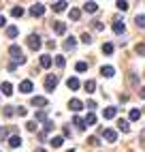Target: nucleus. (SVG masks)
<instances>
[{"label": "nucleus", "instance_id": "f257e3e1", "mask_svg": "<svg viewBox=\"0 0 145 152\" xmlns=\"http://www.w3.org/2000/svg\"><path fill=\"white\" fill-rule=\"evenodd\" d=\"M9 54L13 56L15 64H24V62H26V58H24V54H22V49H19V45H11V47H9Z\"/></svg>", "mask_w": 145, "mask_h": 152}, {"label": "nucleus", "instance_id": "f03ea898", "mask_svg": "<svg viewBox=\"0 0 145 152\" xmlns=\"http://www.w3.org/2000/svg\"><path fill=\"white\" fill-rule=\"evenodd\" d=\"M56 86H58V75H47L45 77V90L51 92V90H56Z\"/></svg>", "mask_w": 145, "mask_h": 152}, {"label": "nucleus", "instance_id": "7ed1b4c3", "mask_svg": "<svg viewBox=\"0 0 145 152\" xmlns=\"http://www.w3.org/2000/svg\"><path fill=\"white\" fill-rule=\"evenodd\" d=\"M28 47L34 49V52H36V49H41V37H38V34H30V37H28Z\"/></svg>", "mask_w": 145, "mask_h": 152}, {"label": "nucleus", "instance_id": "20e7f679", "mask_svg": "<svg viewBox=\"0 0 145 152\" xmlns=\"http://www.w3.org/2000/svg\"><path fill=\"white\" fill-rule=\"evenodd\" d=\"M43 13H45V4L36 2V4H32V7H30V15H32V17H41Z\"/></svg>", "mask_w": 145, "mask_h": 152}, {"label": "nucleus", "instance_id": "39448f33", "mask_svg": "<svg viewBox=\"0 0 145 152\" xmlns=\"http://www.w3.org/2000/svg\"><path fill=\"white\" fill-rule=\"evenodd\" d=\"M32 88H34V84L30 82V79H24V82L19 84V92H24V94H28V92H32Z\"/></svg>", "mask_w": 145, "mask_h": 152}, {"label": "nucleus", "instance_id": "423d86ee", "mask_svg": "<svg viewBox=\"0 0 145 152\" xmlns=\"http://www.w3.org/2000/svg\"><path fill=\"white\" fill-rule=\"evenodd\" d=\"M102 135H105V139L109 141V144H113V141L117 139V131H113V129H105V131H102Z\"/></svg>", "mask_w": 145, "mask_h": 152}, {"label": "nucleus", "instance_id": "0eeeda50", "mask_svg": "<svg viewBox=\"0 0 145 152\" xmlns=\"http://www.w3.org/2000/svg\"><path fill=\"white\" fill-rule=\"evenodd\" d=\"M54 32L56 34H66V24L64 22H54Z\"/></svg>", "mask_w": 145, "mask_h": 152}, {"label": "nucleus", "instance_id": "6e6552de", "mask_svg": "<svg viewBox=\"0 0 145 152\" xmlns=\"http://www.w3.org/2000/svg\"><path fill=\"white\" fill-rule=\"evenodd\" d=\"M68 107H70L72 111H79V109H83V103H81L79 99H70V101H68Z\"/></svg>", "mask_w": 145, "mask_h": 152}, {"label": "nucleus", "instance_id": "1a4fd4ad", "mask_svg": "<svg viewBox=\"0 0 145 152\" xmlns=\"http://www.w3.org/2000/svg\"><path fill=\"white\" fill-rule=\"evenodd\" d=\"M34 107H45L47 105V99L45 96H32V101H30Z\"/></svg>", "mask_w": 145, "mask_h": 152}, {"label": "nucleus", "instance_id": "9d476101", "mask_svg": "<svg viewBox=\"0 0 145 152\" xmlns=\"http://www.w3.org/2000/svg\"><path fill=\"white\" fill-rule=\"evenodd\" d=\"M115 114H117V109H115V107H107L105 111H102L105 120H113V118H115Z\"/></svg>", "mask_w": 145, "mask_h": 152}, {"label": "nucleus", "instance_id": "9b49d317", "mask_svg": "<svg viewBox=\"0 0 145 152\" xmlns=\"http://www.w3.org/2000/svg\"><path fill=\"white\" fill-rule=\"evenodd\" d=\"M51 62H54V60H51V56H49V54H43V56H41V66H43V69H49V66H51Z\"/></svg>", "mask_w": 145, "mask_h": 152}, {"label": "nucleus", "instance_id": "f8f14e48", "mask_svg": "<svg viewBox=\"0 0 145 152\" xmlns=\"http://www.w3.org/2000/svg\"><path fill=\"white\" fill-rule=\"evenodd\" d=\"M100 75H105V77H113V75H115V69H113V66H102L100 69Z\"/></svg>", "mask_w": 145, "mask_h": 152}, {"label": "nucleus", "instance_id": "ddd939ff", "mask_svg": "<svg viewBox=\"0 0 145 152\" xmlns=\"http://www.w3.org/2000/svg\"><path fill=\"white\" fill-rule=\"evenodd\" d=\"M9 146H11V148H19V146H22V137H19V135L9 137Z\"/></svg>", "mask_w": 145, "mask_h": 152}, {"label": "nucleus", "instance_id": "4468645a", "mask_svg": "<svg viewBox=\"0 0 145 152\" xmlns=\"http://www.w3.org/2000/svg\"><path fill=\"white\" fill-rule=\"evenodd\" d=\"M0 90H2V94H7V96H11V94H13V86L9 84V82H2V86H0Z\"/></svg>", "mask_w": 145, "mask_h": 152}, {"label": "nucleus", "instance_id": "2eb2a0df", "mask_svg": "<svg viewBox=\"0 0 145 152\" xmlns=\"http://www.w3.org/2000/svg\"><path fill=\"white\" fill-rule=\"evenodd\" d=\"M83 11H86V13H96V11H98V4H96V2H86V4H83Z\"/></svg>", "mask_w": 145, "mask_h": 152}, {"label": "nucleus", "instance_id": "dca6fc26", "mask_svg": "<svg viewBox=\"0 0 145 152\" xmlns=\"http://www.w3.org/2000/svg\"><path fill=\"white\" fill-rule=\"evenodd\" d=\"M66 86H68L70 90H79V86H81V84H79V79H77V77H68Z\"/></svg>", "mask_w": 145, "mask_h": 152}, {"label": "nucleus", "instance_id": "f3484780", "mask_svg": "<svg viewBox=\"0 0 145 152\" xmlns=\"http://www.w3.org/2000/svg\"><path fill=\"white\" fill-rule=\"evenodd\" d=\"M66 7H68V2H64V0H62V2H54V7H51V9H54L56 13H62Z\"/></svg>", "mask_w": 145, "mask_h": 152}, {"label": "nucleus", "instance_id": "a211bd4d", "mask_svg": "<svg viewBox=\"0 0 145 152\" xmlns=\"http://www.w3.org/2000/svg\"><path fill=\"white\" fill-rule=\"evenodd\" d=\"M124 30H126L124 22H115V24H113V32H115V34H124Z\"/></svg>", "mask_w": 145, "mask_h": 152}, {"label": "nucleus", "instance_id": "6ab92c4d", "mask_svg": "<svg viewBox=\"0 0 145 152\" xmlns=\"http://www.w3.org/2000/svg\"><path fill=\"white\" fill-rule=\"evenodd\" d=\"M72 124H75L79 131H83V129H86V122H83V118H79V116H75V118H72Z\"/></svg>", "mask_w": 145, "mask_h": 152}, {"label": "nucleus", "instance_id": "aec40b11", "mask_svg": "<svg viewBox=\"0 0 145 152\" xmlns=\"http://www.w3.org/2000/svg\"><path fill=\"white\" fill-rule=\"evenodd\" d=\"M75 45H77V39L75 37H68L66 41H64V49H72Z\"/></svg>", "mask_w": 145, "mask_h": 152}, {"label": "nucleus", "instance_id": "412c9836", "mask_svg": "<svg viewBox=\"0 0 145 152\" xmlns=\"http://www.w3.org/2000/svg\"><path fill=\"white\" fill-rule=\"evenodd\" d=\"M49 144L54 146V148H60L62 144H64V137H60V135H58V137H51V141H49Z\"/></svg>", "mask_w": 145, "mask_h": 152}, {"label": "nucleus", "instance_id": "4be33fe9", "mask_svg": "<svg viewBox=\"0 0 145 152\" xmlns=\"http://www.w3.org/2000/svg\"><path fill=\"white\" fill-rule=\"evenodd\" d=\"M83 88L88 90V92H94V90H96V82H94V79H88V82L83 84Z\"/></svg>", "mask_w": 145, "mask_h": 152}, {"label": "nucleus", "instance_id": "5701e85b", "mask_svg": "<svg viewBox=\"0 0 145 152\" xmlns=\"http://www.w3.org/2000/svg\"><path fill=\"white\" fill-rule=\"evenodd\" d=\"M17 32H19V30H17L15 26H9V28H7V37H9V39H15Z\"/></svg>", "mask_w": 145, "mask_h": 152}, {"label": "nucleus", "instance_id": "b1692460", "mask_svg": "<svg viewBox=\"0 0 145 152\" xmlns=\"http://www.w3.org/2000/svg\"><path fill=\"white\" fill-rule=\"evenodd\" d=\"M117 126H120V131H124V133H128V131H130V126H128V120H120V122H117Z\"/></svg>", "mask_w": 145, "mask_h": 152}, {"label": "nucleus", "instance_id": "393cba45", "mask_svg": "<svg viewBox=\"0 0 145 152\" xmlns=\"http://www.w3.org/2000/svg\"><path fill=\"white\" fill-rule=\"evenodd\" d=\"M11 15H13V17H22V15H24V9H22V7H13V9H11Z\"/></svg>", "mask_w": 145, "mask_h": 152}, {"label": "nucleus", "instance_id": "a878e982", "mask_svg": "<svg viewBox=\"0 0 145 152\" xmlns=\"http://www.w3.org/2000/svg\"><path fill=\"white\" fill-rule=\"evenodd\" d=\"M79 17H81V11H79V9H70V19H72V22H77Z\"/></svg>", "mask_w": 145, "mask_h": 152}, {"label": "nucleus", "instance_id": "bb28decb", "mask_svg": "<svg viewBox=\"0 0 145 152\" xmlns=\"http://www.w3.org/2000/svg\"><path fill=\"white\" fill-rule=\"evenodd\" d=\"M83 122H86V124H96V116H94V114L90 111V114L86 116V120H83Z\"/></svg>", "mask_w": 145, "mask_h": 152}, {"label": "nucleus", "instance_id": "cd10ccee", "mask_svg": "<svg viewBox=\"0 0 145 152\" xmlns=\"http://www.w3.org/2000/svg\"><path fill=\"white\" fill-rule=\"evenodd\" d=\"M130 120H139L141 118V109H130V116H128Z\"/></svg>", "mask_w": 145, "mask_h": 152}, {"label": "nucleus", "instance_id": "c85d7f7f", "mask_svg": "<svg viewBox=\"0 0 145 152\" xmlns=\"http://www.w3.org/2000/svg\"><path fill=\"white\" fill-rule=\"evenodd\" d=\"M36 120H41V122H45V120H47V111L38 109V111H36Z\"/></svg>", "mask_w": 145, "mask_h": 152}, {"label": "nucleus", "instance_id": "c756f323", "mask_svg": "<svg viewBox=\"0 0 145 152\" xmlns=\"http://www.w3.org/2000/svg\"><path fill=\"white\" fill-rule=\"evenodd\" d=\"M54 62H56V66H60V69H62V66L66 64V60H64V56H56V60H54Z\"/></svg>", "mask_w": 145, "mask_h": 152}, {"label": "nucleus", "instance_id": "7c9ffc66", "mask_svg": "<svg viewBox=\"0 0 145 152\" xmlns=\"http://www.w3.org/2000/svg\"><path fill=\"white\" fill-rule=\"evenodd\" d=\"M75 69H77V73H83V71H88V64L86 62H77Z\"/></svg>", "mask_w": 145, "mask_h": 152}, {"label": "nucleus", "instance_id": "2f4dec72", "mask_svg": "<svg viewBox=\"0 0 145 152\" xmlns=\"http://www.w3.org/2000/svg\"><path fill=\"white\" fill-rule=\"evenodd\" d=\"M134 22H137L139 28H145V15H137V19H134Z\"/></svg>", "mask_w": 145, "mask_h": 152}, {"label": "nucleus", "instance_id": "473e14b6", "mask_svg": "<svg viewBox=\"0 0 145 152\" xmlns=\"http://www.w3.org/2000/svg\"><path fill=\"white\" fill-rule=\"evenodd\" d=\"M128 2H126V0H120V2H117V9H120V11H128Z\"/></svg>", "mask_w": 145, "mask_h": 152}, {"label": "nucleus", "instance_id": "72a5a7b5", "mask_svg": "<svg viewBox=\"0 0 145 152\" xmlns=\"http://www.w3.org/2000/svg\"><path fill=\"white\" fill-rule=\"evenodd\" d=\"M102 54H113V45L111 43H105V45H102Z\"/></svg>", "mask_w": 145, "mask_h": 152}, {"label": "nucleus", "instance_id": "f704fd0d", "mask_svg": "<svg viewBox=\"0 0 145 152\" xmlns=\"http://www.w3.org/2000/svg\"><path fill=\"white\" fill-rule=\"evenodd\" d=\"M81 41H83L86 45H90V43H92V37H90L88 32H83V34H81Z\"/></svg>", "mask_w": 145, "mask_h": 152}, {"label": "nucleus", "instance_id": "c9c22d12", "mask_svg": "<svg viewBox=\"0 0 145 152\" xmlns=\"http://www.w3.org/2000/svg\"><path fill=\"white\" fill-rule=\"evenodd\" d=\"M43 129H45V133H49V131L54 129V122H51V120H45V126Z\"/></svg>", "mask_w": 145, "mask_h": 152}, {"label": "nucleus", "instance_id": "e433bc0d", "mask_svg": "<svg viewBox=\"0 0 145 152\" xmlns=\"http://www.w3.org/2000/svg\"><path fill=\"white\" fill-rule=\"evenodd\" d=\"M137 54H139V56H145V43L137 45Z\"/></svg>", "mask_w": 145, "mask_h": 152}, {"label": "nucleus", "instance_id": "4c0bfd02", "mask_svg": "<svg viewBox=\"0 0 145 152\" xmlns=\"http://www.w3.org/2000/svg\"><path fill=\"white\" fill-rule=\"evenodd\" d=\"M13 114H15V111H13V107H4V116H7V118H11Z\"/></svg>", "mask_w": 145, "mask_h": 152}, {"label": "nucleus", "instance_id": "58836bf2", "mask_svg": "<svg viewBox=\"0 0 145 152\" xmlns=\"http://www.w3.org/2000/svg\"><path fill=\"white\" fill-rule=\"evenodd\" d=\"M88 144H90V146H100V144H98V137H90Z\"/></svg>", "mask_w": 145, "mask_h": 152}, {"label": "nucleus", "instance_id": "ea45409f", "mask_svg": "<svg viewBox=\"0 0 145 152\" xmlns=\"http://www.w3.org/2000/svg\"><path fill=\"white\" fill-rule=\"evenodd\" d=\"M26 129H28V131H32V133H34V131H36V122H28V124H26Z\"/></svg>", "mask_w": 145, "mask_h": 152}, {"label": "nucleus", "instance_id": "a19ab883", "mask_svg": "<svg viewBox=\"0 0 145 152\" xmlns=\"http://www.w3.org/2000/svg\"><path fill=\"white\" fill-rule=\"evenodd\" d=\"M17 114H19V116H26L28 111H26V107H17Z\"/></svg>", "mask_w": 145, "mask_h": 152}, {"label": "nucleus", "instance_id": "79ce46f5", "mask_svg": "<svg viewBox=\"0 0 145 152\" xmlns=\"http://www.w3.org/2000/svg\"><path fill=\"white\" fill-rule=\"evenodd\" d=\"M2 137H7V129H4V126H0V139H2Z\"/></svg>", "mask_w": 145, "mask_h": 152}, {"label": "nucleus", "instance_id": "37998d69", "mask_svg": "<svg viewBox=\"0 0 145 152\" xmlns=\"http://www.w3.org/2000/svg\"><path fill=\"white\" fill-rule=\"evenodd\" d=\"M141 146H145V129L141 131Z\"/></svg>", "mask_w": 145, "mask_h": 152}, {"label": "nucleus", "instance_id": "c03bdc74", "mask_svg": "<svg viewBox=\"0 0 145 152\" xmlns=\"http://www.w3.org/2000/svg\"><path fill=\"white\" fill-rule=\"evenodd\" d=\"M139 96H141V99H145V86H143V88L139 90Z\"/></svg>", "mask_w": 145, "mask_h": 152}, {"label": "nucleus", "instance_id": "a18cd8bd", "mask_svg": "<svg viewBox=\"0 0 145 152\" xmlns=\"http://www.w3.org/2000/svg\"><path fill=\"white\" fill-rule=\"evenodd\" d=\"M4 24H7V19H4V15H0V28H2Z\"/></svg>", "mask_w": 145, "mask_h": 152}, {"label": "nucleus", "instance_id": "49530a36", "mask_svg": "<svg viewBox=\"0 0 145 152\" xmlns=\"http://www.w3.org/2000/svg\"><path fill=\"white\" fill-rule=\"evenodd\" d=\"M36 152H45V150H43V148H38V150H36Z\"/></svg>", "mask_w": 145, "mask_h": 152}]
</instances>
